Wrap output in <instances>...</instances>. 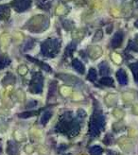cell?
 Returning <instances> with one entry per match:
<instances>
[{
    "instance_id": "1",
    "label": "cell",
    "mask_w": 138,
    "mask_h": 155,
    "mask_svg": "<svg viewBox=\"0 0 138 155\" xmlns=\"http://www.w3.org/2000/svg\"><path fill=\"white\" fill-rule=\"evenodd\" d=\"M60 41L57 39H48L44 41L41 45V51L44 57L53 58L55 57L60 50Z\"/></svg>"
},
{
    "instance_id": "2",
    "label": "cell",
    "mask_w": 138,
    "mask_h": 155,
    "mask_svg": "<svg viewBox=\"0 0 138 155\" xmlns=\"http://www.w3.org/2000/svg\"><path fill=\"white\" fill-rule=\"evenodd\" d=\"M104 125H105V120L103 116L98 114H94L90 123V134L94 136L97 135L100 133V130H103Z\"/></svg>"
},
{
    "instance_id": "3",
    "label": "cell",
    "mask_w": 138,
    "mask_h": 155,
    "mask_svg": "<svg viewBox=\"0 0 138 155\" xmlns=\"http://www.w3.org/2000/svg\"><path fill=\"white\" fill-rule=\"evenodd\" d=\"M43 84H44V80L43 77L40 73H36L33 78L32 81L30 82V92L31 93H35V94H39L43 91Z\"/></svg>"
},
{
    "instance_id": "4",
    "label": "cell",
    "mask_w": 138,
    "mask_h": 155,
    "mask_svg": "<svg viewBox=\"0 0 138 155\" xmlns=\"http://www.w3.org/2000/svg\"><path fill=\"white\" fill-rule=\"evenodd\" d=\"M30 3H31V0H14L12 3V7H13V9L16 12H22L28 9Z\"/></svg>"
},
{
    "instance_id": "5",
    "label": "cell",
    "mask_w": 138,
    "mask_h": 155,
    "mask_svg": "<svg viewBox=\"0 0 138 155\" xmlns=\"http://www.w3.org/2000/svg\"><path fill=\"white\" fill-rule=\"evenodd\" d=\"M123 33L122 32H117L114 34V36L112 39V42H111V45L113 48H117L121 45L122 42H123Z\"/></svg>"
},
{
    "instance_id": "6",
    "label": "cell",
    "mask_w": 138,
    "mask_h": 155,
    "mask_svg": "<svg viewBox=\"0 0 138 155\" xmlns=\"http://www.w3.org/2000/svg\"><path fill=\"white\" fill-rule=\"evenodd\" d=\"M117 78L118 82L121 85H126L128 83V76L123 69H119L117 72Z\"/></svg>"
},
{
    "instance_id": "7",
    "label": "cell",
    "mask_w": 138,
    "mask_h": 155,
    "mask_svg": "<svg viewBox=\"0 0 138 155\" xmlns=\"http://www.w3.org/2000/svg\"><path fill=\"white\" fill-rule=\"evenodd\" d=\"M11 10L8 5H1L0 6V20H5L10 16Z\"/></svg>"
},
{
    "instance_id": "8",
    "label": "cell",
    "mask_w": 138,
    "mask_h": 155,
    "mask_svg": "<svg viewBox=\"0 0 138 155\" xmlns=\"http://www.w3.org/2000/svg\"><path fill=\"white\" fill-rule=\"evenodd\" d=\"M72 65L73 67L75 68L76 71H78L79 73L80 74H83L84 73V65L83 64L81 63L80 61H79L78 59H74L73 61H72Z\"/></svg>"
},
{
    "instance_id": "9",
    "label": "cell",
    "mask_w": 138,
    "mask_h": 155,
    "mask_svg": "<svg viewBox=\"0 0 138 155\" xmlns=\"http://www.w3.org/2000/svg\"><path fill=\"white\" fill-rule=\"evenodd\" d=\"M8 153L11 155H18L19 149L13 142H9V148H8Z\"/></svg>"
},
{
    "instance_id": "10",
    "label": "cell",
    "mask_w": 138,
    "mask_h": 155,
    "mask_svg": "<svg viewBox=\"0 0 138 155\" xmlns=\"http://www.w3.org/2000/svg\"><path fill=\"white\" fill-rule=\"evenodd\" d=\"M99 71H100V74L102 76L109 74L110 69H109V66H108V64H107V63L103 61V63H101L100 64H99Z\"/></svg>"
},
{
    "instance_id": "11",
    "label": "cell",
    "mask_w": 138,
    "mask_h": 155,
    "mask_svg": "<svg viewBox=\"0 0 138 155\" xmlns=\"http://www.w3.org/2000/svg\"><path fill=\"white\" fill-rule=\"evenodd\" d=\"M11 64V60L4 56V55H0V69H3L6 66H8Z\"/></svg>"
},
{
    "instance_id": "12",
    "label": "cell",
    "mask_w": 138,
    "mask_h": 155,
    "mask_svg": "<svg viewBox=\"0 0 138 155\" xmlns=\"http://www.w3.org/2000/svg\"><path fill=\"white\" fill-rule=\"evenodd\" d=\"M52 116V113L49 111H48V112H45V113H44V114L42 115V117H41V119H40V123L42 124V125H45L48 122V120L50 119V117Z\"/></svg>"
},
{
    "instance_id": "13",
    "label": "cell",
    "mask_w": 138,
    "mask_h": 155,
    "mask_svg": "<svg viewBox=\"0 0 138 155\" xmlns=\"http://www.w3.org/2000/svg\"><path fill=\"white\" fill-rule=\"evenodd\" d=\"M27 57H28V59H29V61H34V63L38 64H39L40 66H43V68L44 69L45 71L51 72V68H50V66H49V65H48V64H45L42 63V61H37L36 59H33V58L29 57V56H27Z\"/></svg>"
},
{
    "instance_id": "14",
    "label": "cell",
    "mask_w": 138,
    "mask_h": 155,
    "mask_svg": "<svg viewBox=\"0 0 138 155\" xmlns=\"http://www.w3.org/2000/svg\"><path fill=\"white\" fill-rule=\"evenodd\" d=\"M99 82L103 85H105V86H113V80L109 77H103Z\"/></svg>"
},
{
    "instance_id": "15",
    "label": "cell",
    "mask_w": 138,
    "mask_h": 155,
    "mask_svg": "<svg viewBox=\"0 0 138 155\" xmlns=\"http://www.w3.org/2000/svg\"><path fill=\"white\" fill-rule=\"evenodd\" d=\"M103 150L99 146H94L90 149V153L92 155H101Z\"/></svg>"
},
{
    "instance_id": "16",
    "label": "cell",
    "mask_w": 138,
    "mask_h": 155,
    "mask_svg": "<svg viewBox=\"0 0 138 155\" xmlns=\"http://www.w3.org/2000/svg\"><path fill=\"white\" fill-rule=\"evenodd\" d=\"M97 71L95 70L94 68H91L89 70V73H88V80L91 81H95L97 80Z\"/></svg>"
},
{
    "instance_id": "17",
    "label": "cell",
    "mask_w": 138,
    "mask_h": 155,
    "mask_svg": "<svg viewBox=\"0 0 138 155\" xmlns=\"http://www.w3.org/2000/svg\"><path fill=\"white\" fill-rule=\"evenodd\" d=\"M130 67H131L132 71H133V76H134V80H135V81H137V72H138V64H137L136 63H134V64H131V65H130Z\"/></svg>"
},
{
    "instance_id": "18",
    "label": "cell",
    "mask_w": 138,
    "mask_h": 155,
    "mask_svg": "<svg viewBox=\"0 0 138 155\" xmlns=\"http://www.w3.org/2000/svg\"><path fill=\"white\" fill-rule=\"evenodd\" d=\"M75 48H76V45L74 43H71L66 48V49H65V52L66 53L65 54H66V55H70V54H72V52L75 50Z\"/></svg>"
},
{
    "instance_id": "19",
    "label": "cell",
    "mask_w": 138,
    "mask_h": 155,
    "mask_svg": "<svg viewBox=\"0 0 138 155\" xmlns=\"http://www.w3.org/2000/svg\"><path fill=\"white\" fill-rule=\"evenodd\" d=\"M102 30H100V29H99V30H97V33H96V35H95V37H94V39H93V41L94 42H97V41H99V40H100V39L102 38Z\"/></svg>"
},
{
    "instance_id": "20",
    "label": "cell",
    "mask_w": 138,
    "mask_h": 155,
    "mask_svg": "<svg viewBox=\"0 0 138 155\" xmlns=\"http://www.w3.org/2000/svg\"><path fill=\"white\" fill-rule=\"evenodd\" d=\"M55 92H56V83L55 82H52L50 84V87H49V97L54 95Z\"/></svg>"
},
{
    "instance_id": "21",
    "label": "cell",
    "mask_w": 138,
    "mask_h": 155,
    "mask_svg": "<svg viewBox=\"0 0 138 155\" xmlns=\"http://www.w3.org/2000/svg\"><path fill=\"white\" fill-rule=\"evenodd\" d=\"M32 114H33L32 112H27V113L19 114L18 116H19V117H21V118H28V117H30V116H31Z\"/></svg>"
}]
</instances>
